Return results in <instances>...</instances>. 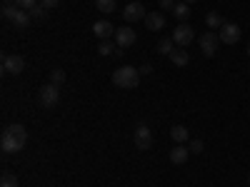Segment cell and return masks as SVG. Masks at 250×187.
<instances>
[{"mask_svg":"<svg viewBox=\"0 0 250 187\" xmlns=\"http://www.w3.org/2000/svg\"><path fill=\"white\" fill-rule=\"evenodd\" d=\"M38 100H40V105L43 108H55L58 105V100H60V93H58V85H43L38 90Z\"/></svg>","mask_w":250,"mask_h":187,"instance_id":"cell-6","label":"cell"},{"mask_svg":"<svg viewBox=\"0 0 250 187\" xmlns=\"http://www.w3.org/2000/svg\"><path fill=\"white\" fill-rule=\"evenodd\" d=\"M5 3H10V0H5Z\"/></svg>","mask_w":250,"mask_h":187,"instance_id":"cell-33","label":"cell"},{"mask_svg":"<svg viewBox=\"0 0 250 187\" xmlns=\"http://www.w3.org/2000/svg\"><path fill=\"white\" fill-rule=\"evenodd\" d=\"M175 50V43H173V37H163L160 43H158V53L160 55H170Z\"/></svg>","mask_w":250,"mask_h":187,"instance_id":"cell-19","label":"cell"},{"mask_svg":"<svg viewBox=\"0 0 250 187\" xmlns=\"http://www.w3.org/2000/svg\"><path fill=\"white\" fill-rule=\"evenodd\" d=\"M153 73V65H148V62H143L140 65V75H150Z\"/></svg>","mask_w":250,"mask_h":187,"instance_id":"cell-29","label":"cell"},{"mask_svg":"<svg viewBox=\"0 0 250 187\" xmlns=\"http://www.w3.org/2000/svg\"><path fill=\"white\" fill-rule=\"evenodd\" d=\"M95 5H98L100 13H105V15H108V13L115 10V0H95Z\"/></svg>","mask_w":250,"mask_h":187,"instance_id":"cell-21","label":"cell"},{"mask_svg":"<svg viewBox=\"0 0 250 187\" xmlns=\"http://www.w3.org/2000/svg\"><path fill=\"white\" fill-rule=\"evenodd\" d=\"M35 3H40V0H15V5H18V8H23V10L35 8Z\"/></svg>","mask_w":250,"mask_h":187,"instance_id":"cell-26","label":"cell"},{"mask_svg":"<svg viewBox=\"0 0 250 187\" xmlns=\"http://www.w3.org/2000/svg\"><path fill=\"white\" fill-rule=\"evenodd\" d=\"M203 148H205V145H203V140H190V142H188V150H190V155H200L203 152Z\"/></svg>","mask_w":250,"mask_h":187,"instance_id":"cell-22","label":"cell"},{"mask_svg":"<svg viewBox=\"0 0 250 187\" xmlns=\"http://www.w3.org/2000/svg\"><path fill=\"white\" fill-rule=\"evenodd\" d=\"M168 57L173 60V65H178V68H185L188 62H190V55H188V50H185V48H175Z\"/></svg>","mask_w":250,"mask_h":187,"instance_id":"cell-13","label":"cell"},{"mask_svg":"<svg viewBox=\"0 0 250 187\" xmlns=\"http://www.w3.org/2000/svg\"><path fill=\"white\" fill-rule=\"evenodd\" d=\"M3 18L8 20V23H13L15 28H20V30L28 28V25H30V20H33L28 10L18 8V5H15V8H13V5H5V8H3Z\"/></svg>","mask_w":250,"mask_h":187,"instance_id":"cell-3","label":"cell"},{"mask_svg":"<svg viewBox=\"0 0 250 187\" xmlns=\"http://www.w3.org/2000/svg\"><path fill=\"white\" fill-rule=\"evenodd\" d=\"M145 25H148V30H160L165 25V15L163 13H148L145 15Z\"/></svg>","mask_w":250,"mask_h":187,"instance_id":"cell-14","label":"cell"},{"mask_svg":"<svg viewBox=\"0 0 250 187\" xmlns=\"http://www.w3.org/2000/svg\"><path fill=\"white\" fill-rule=\"evenodd\" d=\"M60 82H65V73H62V70H53L50 73V85H60Z\"/></svg>","mask_w":250,"mask_h":187,"instance_id":"cell-24","label":"cell"},{"mask_svg":"<svg viewBox=\"0 0 250 187\" xmlns=\"http://www.w3.org/2000/svg\"><path fill=\"white\" fill-rule=\"evenodd\" d=\"M173 15L180 20V23H188V18H190V5H188V3H175Z\"/></svg>","mask_w":250,"mask_h":187,"instance_id":"cell-17","label":"cell"},{"mask_svg":"<svg viewBox=\"0 0 250 187\" xmlns=\"http://www.w3.org/2000/svg\"><path fill=\"white\" fill-rule=\"evenodd\" d=\"M133 140H135V148H138V150H148L150 145H153V132H150L148 125H138Z\"/></svg>","mask_w":250,"mask_h":187,"instance_id":"cell-10","label":"cell"},{"mask_svg":"<svg viewBox=\"0 0 250 187\" xmlns=\"http://www.w3.org/2000/svg\"><path fill=\"white\" fill-rule=\"evenodd\" d=\"M195 40V30L188 25V23H180L175 30H173V43L175 48H185V45H190Z\"/></svg>","mask_w":250,"mask_h":187,"instance_id":"cell-4","label":"cell"},{"mask_svg":"<svg viewBox=\"0 0 250 187\" xmlns=\"http://www.w3.org/2000/svg\"><path fill=\"white\" fill-rule=\"evenodd\" d=\"M118 50V45H113L110 40H103V43L98 45V55H113Z\"/></svg>","mask_w":250,"mask_h":187,"instance_id":"cell-20","label":"cell"},{"mask_svg":"<svg viewBox=\"0 0 250 187\" xmlns=\"http://www.w3.org/2000/svg\"><path fill=\"white\" fill-rule=\"evenodd\" d=\"M25 142H28V132L23 125H10V128H5L3 137H0V150L5 155H15L25 148Z\"/></svg>","mask_w":250,"mask_h":187,"instance_id":"cell-1","label":"cell"},{"mask_svg":"<svg viewBox=\"0 0 250 187\" xmlns=\"http://www.w3.org/2000/svg\"><path fill=\"white\" fill-rule=\"evenodd\" d=\"M248 55H250V43H248Z\"/></svg>","mask_w":250,"mask_h":187,"instance_id":"cell-31","label":"cell"},{"mask_svg":"<svg viewBox=\"0 0 250 187\" xmlns=\"http://www.w3.org/2000/svg\"><path fill=\"white\" fill-rule=\"evenodd\" d=\"M145 8H143V3H128L125 5V10H123V18H125V23H138V20H145Z\"/></svg>","mask_w":250,"mask_h":187,"instance_id":"cell-11","label":"cell"},{"mask_svg":"<svg viewBox=\"0 0 250 187\" xmlns=\"http://www.w3.org/2000/svg\"><path fill=\"white\" fill-rule=\"evenodd\" d=\"M135 40H138V35H135V30L130 28V25H125V28H118L115 30V45L118 48H130V45H135Z\"/></svg>","mask_w":250,"mask_h":187,"instance_id":"cell-8","label":"cell"},{"mask_svg":"<svg viewBox=\"0 0 250 187\" xmlns=\"http://www.w3.org/2000/svg\"><path fill=\"white\" fill-rule=\"evenodd\" d=\"M188 157H190V150L183 148V145L173 148V152H170V162H173V165H185V162H188Z\"/></svg>","mask_w":250,"mask_h":187,"instance_id":"cell-15","label":"cell"},{"mask_svg":"<svg viewBox=\"0 0 250 187\" xmlns=\"http://www.w3.org/2000/svg\"><path fill=\"white\" fill-rule=\"evenodd\" d=\"M40 5H43L45 10H50V8H55V5H58V0H40Z\"/></svg>","mask_w":250,"mask_h":187,"instance_id":"cell-28","label":"cell"},{"mask_svg":"<svg viewBox=\"0 0 250 187\" xmlns=\"http://www.w3.org/2000/svg\"><path fill=\"white\" fill-rule=\"evenodd\" d=\"M248 185H250V175H248Z\"/></svg>","mask_w":250,"mask_h":187,"instance_id":"cell-32","label":"cell"},{"mask_svg":"<svg viewBox=\"0 0 250 187\" xmlns=\"http://www.w3.org/2000/svg\"><path fill=\"white\" fill-rule=\"evenodd\" d=\"M93 33L100 37V40H110L115 35V28L110 20H95V25H93Z\"/></svg>","mask_w":250,"mask_h":187,"instance_id":"cell-12","label":"cell"},{"mask_svg":"<svg viewBox=\"0 0 250 187\" xmlns=\"http://www.w3.org/2000/svg\"><path fill=\"white\" fill-rule=\"evenodd\" d=\"M198 43H200V50H203V55H205V57H215L220 37H218L213 30H208V33H203V35L198 37Z\"/></svg>","mask_w":250,"mask_h":187,"instance_id":"cell-5","label":"cell"},{"mask_svg":"<svg viewBox=\"0 0 250 187\" xmlns=\"http://www.w3.org/2000/svg\"><path fill=\"white\" fill-rule=\"evenodd\" d=\"M138 82H140V70H135L130 65H123L113 73V85L115 88L130 90V88H138Z\"/></svg>","mask_w":250,"mask_h":187,"instance_id":"cell-2","label":"cell"},{"mask_svg":"<svg viewBox=\"0 0 250 187\" xmlns=\"http://www.w3.org/2000/svg\"><path fill=\"white\" fill-rule=\"evenodd\" d=\"M170 137H173L178 145H183V142H190V132H188L185 125H175V128L170 130Z\"/></svg>","mask_w":250,"mask_h":187,"instance_id":"cell-16","label":"cell"},{"mask_svg":"<svg viewBox=\"0 0 250 187\" xmlns=\"http://www.w3.org/2000/svg\"><path fill=\"white\" fill-rule=\"evenodd\" d=\"M205 23H208V28H210V30H213V28L220 30V28L225 25V20H223L220 13H208V15H205Z\"/></svg>","mask_w":250,"mask_h":187,"instance_id":"cell-18","label":"cell"},{"mask_svg":"<svg viewBox=\"0 0 250 187\" xmlns=\"http://www.w3.org/2000/svg\"><path fill=\"white\" fill-rule=\"evenodd\" d=\"M175 8V0H160V10H173Z\"/></svg>","mask_w":250,"mask_h":187,"instance_id":"cell-27","label":"cell"},{"mask_svg":"<svg viewBox=\"0 0 250 187\" xmlns=\"http://www.w3.org/2000/svg\"><path fill=\"white\" fill-rule=\"evenodd\" d=\"M218 37H220V43H225V45H235L238 40H240V28L235 23H225L218 30Z\"/></svg>","mask_w":250,"mask_h":187,"instance_id":"cell-9","label":"cell"},{"mask_svg":"<svg viewBox=\"0 0 250 187\" xmlns=\"http://www.w3.org/2000/svg\"><path fill=\"white\" fill-rule=\"evenodd\" d=\"M183 3H188V5H193V3H198V0H183Z\"/></svg>","mask_w":250,"mask_h":187,"instance_id":"cell-30","label":"cell"},{"mask_svg":"<svg viewBox=\"0 0 250 187\" xmlns=\"http://www.w3.org/2000/svg\"><path fill=\"white\" fill-rule=\"evenodd\" d=\"M0 187H18V177L10 175V172H5L3 180H0Z\"/></svg>","mask_w":250,"mask_h":187,"instance_id":"cell-23","label":"cell"},{"mask_svg":"<svg viewBox=\"0 0 250 187\" xmlns=\"http://www.w3.org/2000/svg\"><path fill=\"white\" fill-rule=\"evenodd\" d=\"M28 13H30V18H38V20H40V18H45V8L40 5V3H38L35 8H30Z\"/></svg>","mask_w":250,"mask_h":187,"instance_id":"cell-25","label":"cell"},{"mask_svg":"<svg viewBox=\"0 0 250 187\" xmlns=\"http://www.w3.org/2000/svg\"><path fill=\"white\" fill-rule=\"evenodd\" d=\"M23 70H25L23 55H5V57H3V73H5V75H20Z\"/></svg>","mask_w":250,"mask_h":187,"instance_id":"cell-7","label":"cell"}]
</instances>
